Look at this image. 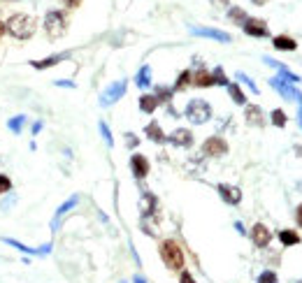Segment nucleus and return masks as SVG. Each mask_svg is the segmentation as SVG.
Instances as JSON below:
<instances>
[{"mask_svg": "<svg viewBox=\"0 0 302 283\" xmlns=\"http://www.w3.org/2000/svg\"><path fill=\"white\" fill-rule=\"evenodd\" d=\"M77 202H79V198H77V195H72V198H70V200H65V202H63V205H60L58 209H56V216H54V221H51V230H56V228H58L60 218L65 216V214H67V211H70V209H74V207H77Z\"/></svg>", "mask_w": 302, "mask_h": 283, "instance_id": "dca6fc26", "label": "nucleus"}, {"mask_svg": "<svg viewBox=\"0 0 302 283\" xmlns=\"http://www.w3.org/2000/svg\"><path fill=\"white\" fill-rule=\"evenodd\" d=\"M272 44H274V49H279V51H295L297 49L295 40H293V37H286V35H277L272 40Z\"/></svg>", "mask_w": 302, "mask_h": 283, "instance_id": "6ab92c4d", "label": "nucleus"}, {"mask_svg": "<svg viewBox=\"0 0 302 283\" xmlns=\"http://www.w3.org/2000/svg\"><path fill=\"white\" fill-rule=\"evenodd\" d=\"M191 33L193 35H198V37H209V40H216V42H225L228 44L230 42V35L228 33H223V30H216V28H202V26H193L191 28Z\"/></svg>", "mask_w": 302, "mask_h": 283, "instance_id": "6e6552de", "label": "nucleus"}, {"mask_svg": "<svg viewBox=\"0 0 302 283\" xmlns=\"http://www.w3.org/2000/svg\"><path fill=\"white\" fill-rule=\"evenodd\" d=\"M237 79H240V81H242V84H244V86H249V88H251V90H254V93H256V96H258V86H256L254 81H251V79H249L244 72H237Z\"/></svg>", "mask_w": 302, "mask_h": 283, "instance_id": "f704fd0d", "label": "nucleus"}, {"mask_svg": "<svg viewBox=\"0 0 302 283\" xmlns=\"http://www.w3.org/2000/svg\"><path fill=\"white\" fill-rule=\"evenodd\" d=\"M214 5H221V7H228V0H211Z\"/></svg>", "mask_w": 302, "mask_h": 283, "instance_id": "37998d69", "label": "nucleus"}, {"mask_svg": "<svg viewBox=\"0 0 302 283\" xmlns=\"http://www.w3.org/2000/svg\"><path fill=\"white\" fill-rule=\"evenodd\" d=\"M168 139L175 146H191V144H193V133H191V130H186V128H177V130L170 135Z\"/></svg>", "mask_w": 302, "mask_h": 283, "instance_id": "4468645a", "label": "nucleus"}, {"mask_svg": "<svg viewBox=\"0 0 302 283\" xmlns=\"http://www.w3.org/2000/svg\"><path fill=\"white\" fill-rule=\"evenodd\" d=\"M130 169H133L135 179H144L149 174V160H146L142 153H133L130 156Z\"/></svg>", "mask_w": 302, "mask_h": 283, "instance_id": "9d476101", "label": "nucleus"}, {"mask_svg": "<svg viewBox=\"0 0 302 283\" xmlns=\"http://www.w3.org/2000/svg\"><path fill=\"white\" fill-rule=\"evenodd\" d=\"M135 283H146V281H144V278H142V276H139V274H137V276H135Z\"/></svg>", "mask_w": 302, "mask_h": 283, "instance_id": "49530a36", "label": "nucleus"}, {"mask_svg": "<svg viewBox=\"0 0 302 283\" xmlns=\"http://www.w3.org/2000/svg\"><path fill=\"white\" fill-rule=\"evenodd\" d=\"M202 153L211 156V158L223 156V153H228V144H225V139H221V137H209V139H205V144H202Z\"/></svg>", "mask_w": 302, "mask_h": 283, "instance_id": "0eeeda50", "label": "nucleus"}, {"mask_svg": "<svg viewBox=\"0 0 302 283\" xmlns=\"http://www.w3.org/2000/svg\"><path fill=\"white\" fill-rule=\"evenodd\" d=\"M135 84H137L139 88H146V86H151V67H149V65H142V67H139L137 77H135Z\"/></svg>", "mask_w": 302, "mask_h": 283, "instance_id": "5701e85b", "label": "nucleus"}, {"mask_svg": "<svg viewBox=\"0 0 302 283\" xmlns=\"http://www.w3.org/2000/svg\"><path fill=\"white\" fill-rule=\"evenodd\" d=\"M161 258H163L165 267L172 271H181L184 269V251L175 239H165L161 244Z\"/></svg>", "mask_w": 302, "mask_h": 283, "instance_id": "f03ea898", "label": "nucleus"}, {"mask_svg": "<svg viewBox=\"0 0 302 283\" xmlns=\"http://www.w3.org/2000/svg\"><path fill=\"white\" fill-rule=\"evenodd\" d=\"M172 93H175V90H172V88H163V86H158V88H156V93H154V96L158 98V103H168L170 98H172Z\"/></svg>", "mask_w": 302, "mask_h": 283, "instance_id": "c756f323", "label": "nucleus"}, {"mask_svg": "<svg viewBox=\"0 0 302 283\" xmlns=\"http://www.w3.org/2000/svg\"><path fill=\"white\" fill-rule=\"evenodd\" d=\"M35 19L30 17V14H24V12H17V14H12V17L7 19V24H5V28H7V33L10 35H14L17 40H28L33 33H35Z\"/></svg>", "mask_w": 302, "mask_h": 283, "instance_id": "f257e3e1", "label": "nucleus"}, {"mask_svg": "<svg viewBox=\"0 0 302 283\" xmlns=\"http://www.w3.org/2000/svg\"><path fill=\"white\" fill-rule=\"evenodd\" d=\"M156 207H158V200L154 193H142L139 198V209H142V221H146L149 216L156 214Z\"/></svg>", "mask_w": 302, "mask_h": 283, "instance_id": "9b49d317", "label": "nucleus"}, {"mask_svg": "<svg viewBox=\"0 0 302 283\" xmlns=\"http://www.w3.org/2000/svg\"><path fill=\"white\" fill-rule=\"evenodd\" d=\"M126 79H121V81H114V84H109L107 88H105V93L100 96V105L103 107H109V105H114L116 100H121V98L126 96Z\"/></svg>", "mask_w": 302, "mask_h": 283, "instance_id": "39448f33", "label": "nucleus"}, {"mask_svg": "<svg viewBox=\"0 0 302 283\" xmlns=\"http://www.w3.org/2000/svg\"><path fill=\"white\" fill-rule=\"evenodd\" d=\"M63 5H65V7H72V10H74V7L82 5V0H63Z\"/></svg>", "mask_w": 302, "mask_h": 283, "instance_id": "ea45409f", "label": "nucleus"}, {"mask_svg": "<svg viewBox=\"0 0 302 283\" xmlns=\"http://www.w3.org/2000/svg\"><path fill=\"white\" fill-rule=\"evenodd\" d=\"M279 241L284 246H295V244H300V235H297L295 230H281L279 232Z\"/></svg>", "mask_w": 302, "mask_h": 283, "instance_id": "4be33fe9", "label": "nucleus"}, {"mask_svg": "<svg viewBox=\"0 0 302 283\" xmlns=\"http://www.w3.org/2000/svg\"><path fill=\"white\" fill-rule=\"evenodd\" d=\"M158 105H161V103H158L156 96H142V98H139V109H142L144 114H154Z\"/></svg>", "mask_w": 302, "mask_h": 283, "instance_id": "aec40b11", "label": "nucleus"}, {"mask_svg": "<svg viewBox=\"0 0 302 283\" xmlns=\"http://www.w3.org/2000/svg\"><path fill=\"white\" fill-rule=\"evenodd\" d=\"M40 130H42V123H40V121H37L35 126H33V135H37V133H40Z\"/></svg>", "mask_w": 302, "mask_h": 283, "instance_id": "79ce46f5", "label": "nucleus"}, {"mask_svg": "<svg viewBox=\"0 0 302 283\" xmlns=\"http://www.w3.org/2000/svg\"><path fill=\"white\" fill-rule=\"evenodd\" d=\"M228 93H230V98H233L235 105H247V96L242 93V88L237 84H228Z\"/></svg>", "mask_w": 302, "mask_h": 283, "instance_id": "393cba45", "label": "nucleus"}, {"mask_svg": "<svg viewBox=\"0 0 302 283\" xmlns=\"http://www.w3.org/2000/svg\"><path fill=\"white\" fill-rule=\"evenodd\" d=\"M228 17H230V21H235L237 26H244L247 24V12L242 10V7H230V12H228Z\"/></svg>", "mask_w": 302, "mask_h": 283, "instance_id": "a878e982", "label": "nucleus"}, {"mask_svg": "<svg viewBox=\"0 0 302 283\" xmlns=\"http://www.w3.org/2000/svg\"><path fill=\"white\" fill-rule=\"evenodd\" d=\"M56 86H67V88H74V81H67V79H56Z\"/></svg>", "mask_w": 302, "mask_h": 283, "instance_id": "58836bf2", "label": "nucleus"}, {"mask_svg": "<svg viewBox=\"0 0 302 283\" xmlns=\"http://www.w3.org/2000/svg\"><path fill=\"white\" fill-rule=\"evenodd\" d=\"M251 3H256V5H265L267 0H251Z\"/></svg>", "mask_w": 302, "mask_h": 283, "instance_id": "de8ad7c7", "label": "nucleus"}, {"mask_svg": "<svg viewBox=\"0 0 302 283\" xmlns=\"http://www.w3.org/2000/svg\"><path fill=\"white\" fill-rule=\"evenodd\" d=\"M65 58H67L65 54H56V56H49V58H42V60H30V65L35 67V70H47V67L58 65L60 60H65Z\"/></svg>", "mask_w": 302, "mask_h": 283, "instance_id": "f3484780", "label": "nucleus"}, {"mask_svg": "<svg viewBox=\"0 0 302 283\" xmlns=\"http://www.w3.org/2000/svg\"><path fill=\"white\" fill-rule=\"evenodd\" d=\"M186 119L191 121V123H195V126H200V123H207V121L211 119L209 103H207V100H200V98L191 100V103L186 105Z\"/></svg>", "mask_w": 302, "mask_h": 283, "instance_id": "20e7f679", "label": "nucleus"}, {"mask_svg": "<svg viewBox=\"0 0 302 283\" xmlns=\"http://www.w3.org/2000/svg\"><path fill=\"white\" fill-rule=\"evenodd\" d=\"M244 116H247V121L251 123V126H260L263 123V112H260V107H256V105H249L247 112H244Z\"/></svg>", "mask_w": 302, "mask_h": 283, "instance_id": "b1692460", "label": "nucleus"}, {"mask_svg": "<svg viewBox=\"0 0 302 283\" xmlns=\"http://www.w3.org/2000/svg\"><path fill=\"white\" fill-rule=\"evenodd\" d=\"M10 191H12V179H10L7 174H0V193L7 195Z\"/></svg>", "mask_w": 302, "mask_h": 283, "instance_id": "473e14b6", "label": "nucleus"}, {"mask_svg": "<svg viewBox=\"0 0 302 283\" xmlns=\"http://www.w3.org/2000/svg\"><path fill=\"white\" fill-rule=\"evenodd\" d=\"M191 79H193V74H191V70H184V72L177 77V84H175V88L172 90H184L188 84H191Z\"/></svg>", "mask_w": 302, "mask_h": 283, "instance_id": "bb28decb", "label": "nucleus"}, {"mask_svg": "<svg viewBox=\"0 0 302 283\" xmlns=\"http://www.w3.org/2000/svg\"><path fill=\"white\" fill-rule=\"evenodd\" d=\"M100 133H103V139L107 142V146L114 144V137H112V133H109V128H107V123H105V121H100Z\"/></svg>", "mask_w": 302, "mask_h": 283, "instance_id": "72a5a7b5", "label": "nucleus"}, {"mask_svg": "<svg viewBox=\"0 0 302 283\" xmlns=\"http://www.w3.org/2000/svg\"><path fill=\"white\" fill-rule=\"evenodd\" d=\"M258 283H277V274H274V271H263V274H260L258 276Z\"/></svg>", "mask_w": 302, "mask_h": 283, "instance_id": "c9c22d12", "label": "nucleus"}, {"mask_svg": "<svg viewBox=\"0 0 302 283\" xmlns=\"http://www.w3.org/2000/svg\"><path fill=\"white\" fill-rule=\"evenodd\" d=\"M5 30H7V28H5V24H3V21H0V37L5 35Z\"/></svg>", "mask_w": 302, "mask_h": 283, "instance_id": "a18cd8bd", "label": "nucleus"}, {"mask_svg": "<svg viewBox=\"0 0 302 283\" xmlns=\"http://www.w3.org/2000/svg\"><path fill=\"white\" fill-rule=\"evenodd\" d=\"M44 30L51 40H58V37L65 35L67 30V19L60 10H49L47 17H44Z\"/></svg>", "mask_w": 302, "mask_h": 283, "instance_id": "7ed1b4c3", "label": "nucleus"}, {"mask_svg": "<svg viewBox=\"0 0 302 283\" xmlns=\"http://www.w3.org/2000/svg\"><path fill=\"white\" fill-rule=\"evenodd\" d=\"M24 123H26V116L24 114H19V116H14V119H10L7 121V128L12 130V133H21V128H24Z\"/></svg>", "mask_w": 302, "mask_h": 283, "instance_id": "cd10ccee", "label": "nucleus"}, {"mask_svg": "<svg viewBox=\"0 0 302 283\" xmlns=\"http://www.w3.org/2000/svg\"><path fill=\"white\" fill-rule=\"evenodd\" d=\"M179 283H195V278L191 276V271L181 269V276H179Z\"/></svg>", "mask_w": 302, "mask_h": 283, "instance_id": "e433bc0d", "label": "nucleus"}, {"mask_svg": "<svg viewBox=\"0 0 302 283\" xmlns=\"http://www.w3.org/2000/svg\"><path fill=\"white\" fill-rule=\"evenodd\" d=\"M251 239H254V244L258 248H265L267 244H270V239H272V232L263 223H256L254 230H251Z\"/></svg>", "mask_w": 302, "mask_h": 283, "instance_id": "ddd939ff", "label": "nucleus"}, {"mask_svg": "<svg viewBox=\"0 0 302 283\" xmlns=\"http://www.w3.org/2000/svg\"><path fill=\"white\" fill-rule=\"evenodd\" d=\"M137 142H139V139L135 137L133 133H128V135H126V144L130 146V149H135V146H137Z\"/></svg>", "mask_w": 302, "mask_h": 283, "instance_id": "4c0bfd02", "label": "nucleus"}, {"mask_svg": "<svg viewBox=\"0 0 302 283\" xmlns=\"http://www.w3.org/2000/svg\"><path fill=\"white\" fill-rule=\"evenodd\" d=\"M5 244H10V246H14V248H19L21 253H33V255H47L49 251H51V244H44V246H40V248H28V246H24L21 241H17V239H3Z\"/></svg>", "mask_w": 302, "mask_h": 283, "instance_id": "2eb2a0df", "label": "nucleus"}, {"mask_svg": "<svg viewBox=\"0 0 302 283\" xmlns=\"http://www.w3.org/2000/svg\"><path fill=\"white\" fill-rule=\"evenodd\" d=\"M270 119H272V123H274L277 128H284V126H286V114L281 112V109H274Z\"/></svg>", "mask_w": 302, "mask_h": 283, "instance_id": "7c9ffc66", "label": "nucleus"}, {"mask_svg": "<svg viewBox=\"0 0 302 283\" xmlns=\"http://www.w3.org/2000/svg\"><path fill=\"white\" fill-rule=\"evenodd\" d=\"M242 28H244V33L251 35V37H265L267 35V24L263 21V19H251L249 17L247 24L242 26Z\"/></svg>", "mask_w": 302, "mask_h": 283, "instance_id": "1a4fd4ad", "label": "nucleus"}, {"mask_svg": "<svg viewBox=\"0 0 302 283\" xmlns=\"http://www.w3.org/2000/svg\"><path fill=\"white\" fill-rule=\"evenodd\" d=\"M297 126L302 128V105H300V112H297Z\"/></svg>", "mask_w": 302, "mask_h": 283, "instance_id": "c03bdc74", "label": "nucleus"}, {"mask_svg": "<svg viewBox=\"0 0 302 283\" xmlns=\"http://www.w3.org/2000/svg\"><path fill=\"white\" fill-rule=\"evenodd\" d=\"M193 84L200 86V88H207V86H214V77H211V72H207V70H198V72L193 74Z\"/></svg>", "mask_w": 302, "mask_h": 283, "instance_id": "412c9836", "label": "nucleus"}, {"mask_svg": "<svg viewBox=\"0 0 302 283\" xmlns=\"http://www.w3.org/2000/svg\"><path fill=\"white\" fill-rule=\"evenodd\" d=\"M211 77H214V84H218V86H228L230 81L225 79V74H223V70L221 67H216L214 72H211Z\"/></svg>", "mask_w": 302, "mask_h": 283, "instance_id": "2f4dec72", "label": "nucleus"}, {"mask_svg": "<svg viewBox=\"0 0 302 283\" xmlns=\"http://www.w3.org/2000/svg\"><path fill=\"white\" fill-rule=\"evenodd\" d=\"M270 86H272L274 90H277V93H281V96H284L286 100H295V103H300V105H302V93H300V90H297L293 84L284 81L281 77H272V79H270Z\"/></svg>", "mask_w": 302, "mask_h": 283, "instance_id": "423d86ee", "label": "nucleus"}, {"mask_svg": "<svg viewBox=\"0 0 302 283\" xmlns=\"http://www.w3.org/2000/svg\"><path fill=\"white\" fill-rule=\"evenodd\" d=\"M218 195L228 202V205H240L242 202V191L237 186H228V183H218Z\"/></svg>", "mask_w": 302, "mask_h": 283, "instance_id": "f8f14e48", "label": "nucleus"}, {"mask_svg": "<svg viewBox=\"0 0 302 283\" xmlns=\"http://www.w3.org/2000/svg\"><path fill=\"white\" fill-rule=\"evenodd\" d=\"M279 72H281V74H279V77L284 79V81H288V84H293V86H295L297 81H300V77H297V74H293V72H290V70H286L284 65H279Z\"/></svg>", "mask_w": 302, "mask_h": 283, "instance_id": "c85d7f7f", "label": "nucleus"}, {"mask_svg": "<svg viewBox=\"0 0 302 283\" xmlns=\"http://www.w3.org/2000/svg\"><path fill=\"white\" fill-rule=\"evenodd\" d=\"M295 221H297V225H302V205L297 207V211H295Z\"/></svg>", "mask_w": 302, "mask_h": 283, "instance_id": "a19ab883", "label": "nucleus"}, {"mask_svg": "<svg viewBox=\"0 0 302 283\" xmlns=\"http://www.w3.org/2000/svg\"><path fill=\"white\" fill-rule=\"evenodd\" d=\"M144 135H146V137L151 139V142H158V144H161V142H165V139H168V137H165V133H163V128L158 126L156 121H151L149 126L144 128Z\"/></svg>", "mask_w": 302, "mask_h": 283, "instance_id": "a211bd4d", "label": "nucleus"}]
</instances>
